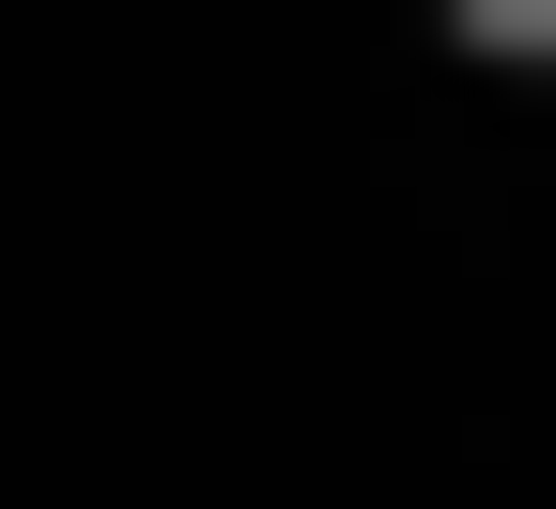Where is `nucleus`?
Instances as JSON below:
<instances>
[{"instance_id": "nucleus-1", "label": "nucleus", "mask_w": 556, "mask_h": 509, "mask_svg": "<svg viewBox=\"0 0 556 509\" xmlns=\"http://www.w3.org/2000/svg\"><path fill=\"white\" fill-rule=\"evenodd\" d=\"M417 47H464V93H556V0H417Z\"/></svg>"}]
</instances>
